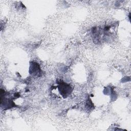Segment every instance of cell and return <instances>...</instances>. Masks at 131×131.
I'll list each match as a JSON object with an SVG mask.
<instances>
[{"mask_svg": "<svg viewBox=\"0 0 131 131\" xmlns=\"http://www.w3.org/2000/svg\"><path fill=\"white\" fill-rule=\"evenodd\" d=\"M58 89L61 95L62 94V95H64L66 97L71 93V88L70 85H68L64 82H61V81L59 85Z\"/></svg>", "mask_w": 131, "mask_h": 131, "instance_id": "obj_1", "label": "cell"}]
</instances>
